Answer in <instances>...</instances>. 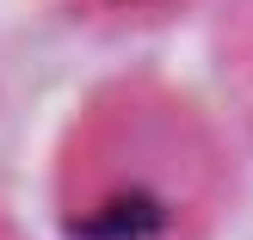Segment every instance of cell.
<instances>
[{"instance_id":"1","label":"cell","mask_w":253,"mask_h":240,"mask_svg":"<svg viewBox=\"0 0 253 240\" xmlns=\"http://www.w3.org/2000/svg\"><path fill=\"white\" fill-rule=\"evenodd\" d=\"M161 222H167V209L155 197L130 191V197H111L105 209H93L86 222H74V234L81 240H148V234H161Z\"/></svg>"}]
</instances>
